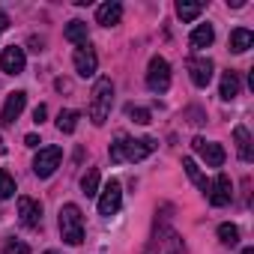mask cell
Returning a JSON list of instances; mask_svg holds the SVG:
<instances>
[{
    "label": "cell",
    "instance_id": "obj_23",
    "mask_svg": "<svg viewBox=\"0 0 254 254\" xmlns=\"http://www.w3.org/2000/svg\"><path fill=\"white\" fill-rule=\"evenodd\" d=\"M81 191H84L87 197H96V194H99V171H96V168H90V171L81 177Z\"/></svg>",
    "mask_w": 254,
    "mask_h": 254
},
{
    "label": "cell",
    "instance_id": "obj_19",
    "mask_svg": "<svg viewBox=\"0 0 254 254\" xmlns=\"http://www.w3.org/2000/svg\"><path fill=\"white\" fill-rule=\"evenodd\" d=\"M218 96H221L224 102H233V99L239 96V75H236V72L227 69V72L221 75V93H218Z\"/></svg>",
    "mask_w": 254,
    "mask_h": 254
},
{
    "label": "cell",
    "instance_id": "obj_29",
    "mask_svg": "<svg viewBox=\"0 0 254 254\" xmlns=\"http://www.w3.org/2000/svg\"><path fill=\"white\" fill-rule=\"evenodd\" d=\"M45 117H48V108H45V105H36V111H33V120H36V123H42Z\"/></svg>",
    "mask_w": 254,
    "mask_h": 254
},
{
    "label": "cell",
    "instance_id": "obj_13",
    "mask_svg": "<svg viewBox=\"0 0 254 254\" xmlns=\"http://www.w3.org/2000/svg\"><path fill=\"white\" fill-rule=\"evenodd\" d=\"M24 105H27V93H24V90H15V93H9V96H6V105H3V111H0V123H3V126H12V123L21 117Z\"/></svg>",
    "mask_w": 254,
    "mask_h": 254
},
{
    "label": "cell",
    "instance_id": "obj_22",
    "mask_svg": "<svg viewBox=\"0 0 254 254\" xmlns=\"http://www.w3.org/2000/svg\"><path fill=\"white\" fill-rule=\"evenodd\" d=\"M78 120H81V114L78 111H60V117H57V129L63 132V135H72L75 129H78Z\"/></svg>",
    "mask_w": 254,
    "mask_h": 254
},
{
    "label": "cell",
    "instance_id": "obj_26",
    "mask_svg": "<svg viewBox=\"0 0 254 254\" xmlns=\"http://www.w3.org/2000/svg\"><path fill=\"white\" fill-rule=\"evenodd\" d=\"M15 194V180L9 177V171H0V200H9Z\"/></svg>",
    "mask_w": 254,
    "mask_h": 254
},
{
    "label": "cell",
    "instance_id": "obj_2",
    "mask_svg": "<svg viewBox=\"0 0 254 254\" xmlns=\"http://www.w3.org/2000/svg\"><path fill=\"white\" fill-rule=\"evenodd\" d=\"M111 105H114V84H111V78H99L90 90V120H93V126H105V120L111 117Z\"/></svg>",
    "mask_w": 254,
    "mask_h": 254
},
{
    "label": "cell",
    "instance_id": "obj_1",
    "mask_svg": "<svg viewBox=\"0 0 254 254\" xmlns=\"http://www.w3.org/2000/svg\"><path fill=\"white\" fill-rule=\"evenodd\" d=\"M156 147L159 144L153 138L132 141V138H126V135H117V141L111 144V162H141L150 153H156Z\"/></svg>",
    "mask_w": 254,
    "mask_h": 254
},
{
    "label": "cell",
    "instance_id": "obj_11",
    "mask_svg": "<svg viewBox=\"0 0 254 254\" xmlns=\"http://www.w3.org/2000/svg\"><path fill=\"white\" fill-rule=\"evenodd\" d=\"M186 66H189V78H191L194 87H206V84L212 81V69H215V66H212L209 57H191Z\"/></svg>",
    "mask_w": 254,
    "mask_h": 254
},
{
    "label": "cell",
    "instance_id": "obj_32",
    "mask_svg": "<svg viewBox=\"0 0 254 254\" xmlns=\"http://www.w3.org/2000/svg\"><path fill=\"white\" fill-rule=\"evenodd\" d=\"M57 90H72V84L66 78H57Z\"/></svg>",
    "mask_w": 254,
    "mask_h": 254
},
{
    "label": "cell",
    "instance_id": "obj_28",
    "mask_svg": "<svg viewBox=\"0 0 254 254\" xmlns=\"http://www.w3.org/2000/svg\"><path fill=\"white\" fill-rule=\"evenodd\" d=\"M3 254H30V245H27V242H21V239H6Z\"/></svg>",
    "mask_w": 254,
    "mask_h": 254
},
{
    "label": "cell",
    "instance_id": "obj_24",
    "mask_svg": "<svg viewBox=\"0 0 254 254\" xmlns=\"http://www.w3.org/2000/svg\"><path fill=\"white\" fill-rule=\"evenodd\" d=\"M200 12H203V3H189V0H180V3H177V15L183 21H194Z\"/></svg>",
    "mask_w": 254,
    "mask_h": 254
},
{
    "label": "cell",
    "instance_id": "obj_35",
    "mask_svg": "<svg viewBox=\"0 0 254 254\" xmlns=\"http://www.w3.org/2000/svg\"><path fill=\"white\" fill-rule=\"evenodd\" d=\"M242 254H254V248H245V251H242Z\"/></svg>",
    "mask_w": 254,
    "mask_h": 254
},
{
    "label": "cell",
    "instance_id": "obj_18",
    "mask_svg": "<svg viewBox=\"0 0 254 254\" xmlns=\"http://www.w3.org/2000/svg\"><path fill=\"white\" fill-rule=\"evenodd\" d=\"M63 36L69 39V42H75V45H87V39H90V30H87V24L84 21H69L66 24V30H63Z\"/></svg>",
    "mask_w": 254,
    "mask_h": 254
},
{
    "label": "cell",
    "instance_id": "obj_25",
    "mask_svg": "<svg viewBox=\"0 0 254 254\" xmlns=\"http://www.w3.org/2000/svg\"><path fill=\"white\" fill-rule=\"evenodd\" d=\"M218 239H221V245H236L239 242V227L236 224H218Z\"/></svg>",
    "mask_w": 254,
    "mask_h": 254
},
{
    "label": "cell",
    "instance_id": "obj_9",
    "mask_svg": "<svg viewBox=\"0 0 254 254\" xmlns=\"http://www.w3.org/2000/svg\"><path fill=\"white\" fill-rule=\"evenodd\" d=\"M206 197H209L212 206H227L230 197H233V183H230V177H227V174H218V177L209 183Z\"/></svg>",
    "mask_w": 254,
    "mask_h": 254
},
{
    "label": "cell",
    "instance_id": "obj_6",
    "mask_svg": "<svg viewBox=\"0 0 254 254\" xmlns=\"http://www.w3.org/2000/svg\"><path fill=\"white\" fill-rule=\"evenodd\" d=\"M123 206V186L120 180H108V186L102 189V197H99V215L111 218L114 212H120Z\"/></svg>",
    "mask_w": 254,
    "mask_h": 254
},
{
    "label": "cell",
    "instance_id": "obj_3",
    "mask_svg": "<svg viewBox=\"0 0 254 254\" xmlns=\"http://www.w3.org/2000/svg\"><path fill=\"white\" fill-rule=\"evenodd\" d=\"M60 236L69 245H81L84 242V215L75 203H66L60 209Z\"/></svg>",
    "mask_w": 254,
    "mask_h": 254
},
{
    "label": "cell",
    "instance_id": "obj_10",
    "mask_svg": "<svg viewBox=\"0 0 254 254\" xmlns=\"http://www.w3.org/2000/svg\"><path fill=\"white\" fill-rule=\"evenodd\" d=\"M18 218H21V224L30 227V230L42 227V203L33 200V197H18Z\"/></svg>",
    "mask_w": 254,
    "mask_h": 254
},
{
    "label": "cell",
    "instance_id": "obj_14",
    "mask_svg": "<svg viewBox=\"0 0 254 254\" xmlns=\"http://www.w3.org/2000/svg\"><path fill=\"white\" fill-rule=\"evenodd\" d=\"M153 248L159 254H183V239L177 236V230L171 227H159L156 239H153Z\"/></svg>",
    "mask_w": 254,
    "mask_h": 254
},
{
    "label": "cell",
    "instance_id": "obj_30",
    "mask_svg": "<svg viewBox=\"0 0 254 254\" xmlns=\"http://www.w3.org/2000/svg\"><path fill=\"white\" fill-rule=\"evenodd\" d=\"M6 27H9V15H6V12H3V9H0V33H3V30H6Z\"/></svg>",
    "mask_w": 254,
    "mask_h": 254
},
{
    "label": "cell",
    "instance_id": "obj_31",
    "mask_svg": "<svg viewBox=\"0 0 254 254\" xmlns=\"http://www.w3.org/2000/svg\"><path fill=\"white\" fill-rule=\"evenodd\" d=\"M24 144L27 147H39V135H24Z\"/></svg>",
    "mask_w": 254,
    "mask_h": 254
},
{
    "label": "cell",
    "instance_id": "obj_34",
    "mask_svg": "<svg viewBox=\"0 0 254 254\" xmlns=\"http://www.w3.org/2000/svg\"><path fill=\"white\" fill-rule=\"evenodd\" d=\"M6 153V147H3V138H0V156H3Z\"/></svg>",
    "mask_w": 254,
    "mask_h": 254
},
{
    "label": "cell",
    "instance_id": "obj_33",
    "mask_svg": "<svg viewBox=\"0 0 254 254\" xmlns=\"http://www.w3.org/2000/svg\"><path fill=\"white\" fill-rule=\"evenodd\" d=\"M30 45H33V51H36V54L42 51V39H30Z\"/></svg>",
    "mask_w": 254,
    "mask_h": 254
},
{
    "label": "cell",
    "instance_id": "obj_21",
    "mask_svg": "<svg viewBox=\"0 0 254 254\" xmlns=\"http://www.w3.org/2000/svg\"><path fill=\"white\" fill-rule=\"evenodd\" d=\"M183 168H186V174H189V177H191V180L197 183V189H200V191L206 194V191H209V180H206V177L200 174V168H197V162H194L191 156H186V159H183Z\"/></svg>",
    "mask_w": 254,
    "mask_h": 254
},
{
    "label": "cell",
    "instance_id": "obj_12",
    "mask_svg": "<svg viewBox=\"0 0 254 254\" xmlns=\"http://www.w3.org/2000/svg\"><path fill=\"white\" fill-rule=\"evenodd\" d=\"M24 63H27V57H24L21 45H9V48H3V54H0V69L6 75H21Z\"/></svg>",
    "mask_w": 254,
    "mask_h": 254
},
{
    "label": "cell",
    "instance_id": "obj_36",
    "mask_svg": "<svg viewBox=\"0 0 254 254\" xmlns=\"http://www.w3.org/2000/svg\"><path fill=\"white\" fill-rule=\"evenodd\" d=\"M45 254H57V251H45Z\"/></svg>",
    "mask_w": 254,
    "mask_h": 254
},
{
    "label": "cell",
    "instance_id": "obj_27",
    "mask_svg": "<svg viewBox=\"0 0 254 254\" xmlns=\"http://www.w3.org/2000/svg\"><path fill=\"white\" fill-rule=\"evenodd\" d=\"M126 114H129V120H135V123H141V126H147V123L153 120V114H150L147 108H135V105H129V111H126Z\"/></svg>",
    "mask_w": 254,
    "mask_h": 254
},
{
    "label": "cell",
    "instance_id": "obj_5",
    "mask_svg": "<svg viewBox=\"0 0 254 254\" xmlns=\"http://www.w3.org/2000/svg\"><path fill=\"white\" fill-rule=\"evenodd\" d=\"M60 159H63V150L60 147H42L33 159V174L39 180H48L57 168H60Z\"/></svg>",
    "mask_w": 254,
    "mask_h": 254
},
{
    "label": "cell",
    "instance_id": "obj_16",
    "mask_svg": "<svg viewBox=\"0 0 254 254\" xmlns=\"http://www.w3.org/2000/svg\"><path fill=\"white\" fill-rule=\"evenodd\" d=\"M233 141H236V153H239V159H242V162H251L254 153H251V135H248L245 126H236V129H233Z\"/></svg>",
    "mask_w": 254,
    "mask_h": 254
},
{
    "label": "cell",
    "instance_id": "obj_4",
    "mask_svg": "<svg viewBox=\"0 0 254 254\" xmlns=\"http://www.w3.org/2000/svg\"><path fill=\"white\" fill-rule=\"evenodd\" d=\"M147 87L153 93H168L171 87V66L165 57H153L150 66H147Z\"/></svg>",
    "mask_w": 254,
    "mask_h": 254
},
{
    "label": "cell",
    "instance_id": "obj_7",
    "mask_svg": "<svg viewBox=\"0 0 254 254\" xmlns=\"http://www.w3.org/2000/svg\"><path fill=\"white\" fill-rule=\"evenodd\" d=\"M191 147H194V153H197L209 168H221V165H224V159H227V153H224V147H221V144H212V141L194 138V141H191Z\"/></svg>",
    "mask_w": 254,
    "mask_h": 254
},
{
    "label": "cell",
    "instance_id": "obj_15",
    "mask_svg": "<svg viewBox=\"0 0 254 254\" xmlns=\"http://www.w3.org/2000/svg\"><path fill=\"white\" fill-rule=\"evenodd\" d=\"M120 18H123V6L117 3V0H108V3H102L96 9V21L102 27H114V24H120Z\"/></svg>",
    "mask_w": 254,
    "mask_h": 254
},
{
    "label": "cell",
    "instance_id": "obj_8",
    "mask_svg": "<svg viewBox=\"0 0 254 254\" xmlns=\"http://www.w3.org/2000/svg\"><path fill=\"white\" fill-rule=\"evenodd\" d=\"M72 63H75V72H78L81 78H93V75H96V69H99V57H96V51H93L90 45L75 48Z\"/></svg>",
    "mask_w": 254,
    "mask_h": 254
},
{
    "label": "cell",
    "instance_id": "obj_17",
    "mask_svg": "<svg viewBox=\"0 0 254 254\" xmlns=\"http://www.w3.org/2000/svg\"><path fill=\"white\" fill-rule=\"evenodd\" d=\"M251 45H254V33H251V30L236 27V30L230 33V51H233V54H245Z\"/></svg>",
    "mask_w": 254,
    "mask_h": 254
},
{
    "label": "cell",
    "instance_id": "obj_20",
    "mask_svg": "<svg viewBox=\"0 0 254 254\" xmlns=\"http://www.w3.org/2000/svg\"><path fill=\"white\" fill-rule=\"evenodd\" d=\"M212 39H215L212 24H197V27H194V33H191V48H209V45H212Z\"/></svg>",
    "mask_w": 254,
    "mask_h": 254
}]
</instances>
